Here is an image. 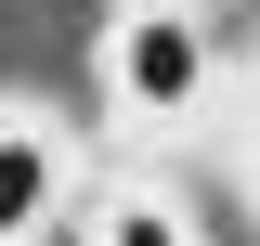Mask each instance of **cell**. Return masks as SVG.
<instances>
[{
    "label": "cell",
    "mask_w": 260,
    "mask_h": 246,
    "mask_svg": "<svg viewBox=\"0 0 260 246\" xmlns=\"http://www.w3.org/2000/svg\"><path fill=\"white\" fill-rule=\"evenodd\" d=\"M104 65H117V104L130 117H195V91H208V39H195V13H169V0L117 13Z\"/></svg>",
    "instance_id": "1"
},
{
    "label": "cell",
    "mask_w": 260,
    "mask_h": 246,
    "mask_svg": "<svg viewBox=\"0 0 260 246\" xmlns=\"http://www.w3.org/2000/svg\"><path fill=\"white\" fill-rule=\"evenodd\" d=\"M52 194H65L52 130H0V246H26L39 220H52Z\"/></svg>",
    "instance_id": "2"
},
{
    "label": "cell",
    "mask_w": 260,
    "mask_h": 246,
    "mask_svg": "<svg viewBox=\"0 0 260 246\" xmlns=\"http://www.w3.org/2000/svg\"><path fill=\"white\" fill-rule=\"evenodd\" d=\"M104 246H195V233H182V208H156V194H117V208H104Z\"/></svg>",
    "instance_id": "3"
}]
</instances>
